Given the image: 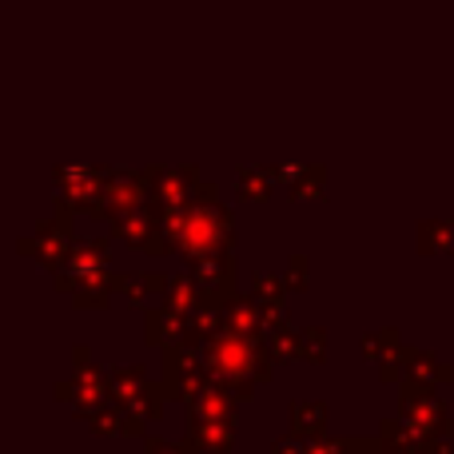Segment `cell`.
<instances>
[{"mask_svg": "<svg viewBox=\"0 0 454 454\" xmlns=\"http://www.w3.org/2000/svg\"><path fill=\"white\" fill-rule=\"evenodd\" d=\"M184 407H188V419H235L239 399H235L223 383H212V387H204L192 403H184Z\"/></svg>", "mask_w": 454, "mask_h": 454, "instance_id": "obj_16", "label": "cell"}, {"mask_svg": "<svg viewBox=\"0 0 454 454\" xmlns=\"http://www.w3.org/2000/svg\"><path fill=\"white\" fill-rule=\"evenodd\" d=\"M363 355L379 367L383 383H403V375H407V347H403V335L395 327L367 331L363 335Z\"/></svg>", "mask_w": 454, "mask_h": 454, "instance_id": "obj_12", "label": "cell"}, {"mask_svg": "<svg viewBox=\"0 0 454 454\" xmlns=\"http://www.w3.org/2000/svg\"><path fill=\"white\" fill-rule=\"evenodd\" d=\"M184 442L200 454H231L235 450V419H188Z\"/></svg>", "mask_w": 454, "mask_h": 454, "instance_id": "obj_13", "label": "cell"}, {"mask_svg": "<svg viewBox=\"0 0 454 454\" xmlns=\"http://www.w3.org/2000/svg\"><path fill=\"white\" fill-rule=\"evenodd\" d=\"M311 442V454H351V439H331V434H319Z\"/></svg>", "mask_w": 454, "mask_h": 454, "instance_id": "obj_27", "label": "cell"}, {"mask_svg": "<svg viewBox=\"0 0 454 454\" xmlns=\"http://www.w3.org/2000/svg\"><path fill=\"white\" fill-rule=\"evenodd\" d=\"M164 227L172 235L176 251L188 259L212 255V251H227L235 247V215L220 204V188L215 184H200V192L180 207H160Z\"/></svg>", "mask_w": 454, "mask_h": 454, "instance_id": "obj_1", "label": "cell"}, {"mask_svg": "<svg viewBox=\"0 0 454 454\" xmlns=\"http://www.w3.org/2000/svg\"><path fill=\"white\" fill-rule=\"evenodd\" d=\"M160 383H164L168 399L192 403L204 387L215 383V375L204 363V351H200V347L172 343V347H164V371H160Z\"/></svg>", "mask_w": 454, "mask_h": 454, "instance_id": "obj_6", "label": "cell"}, {"mask_svg": "<svg viewBox=\"0 0 454 454\" xmlns=\"http://www.w3.org/2000/svg\"><path fill=\"white\" fill-rule=\"evenodd\" d=\"M188 271H192V279L200 283V291L207 295V303H227V299L235 295V271H239V267H235V247L188 259Z\"/></svg>", "mask_w": 454, "mask_h": 454, "instance_id": "obj_11", "label": "cell"}, {"mask_svg": "<svg viewBox=\"0 0 454 454\" xmlns=\"http://www.w3.org/2000/svg\"><path fill=\"white\" fill-rule=\"evenodd\" d=\"M271 454H311V442L299 439V434H291V439H275Z\"/></svg>", "mask_w": 454, "mask_h": 454, "instance_id": "obj_28", "label": "cell"}, {"mask_svg": "<svg viewBox=\"0 0 454 454\" xmlns=\"http://www.w3.org/2000/svg\"><path fill=\"white\" fill-rule=\"evenodd\" d=\"M164 303L176 307V311H184V315H192V311H200V307L207 303V295L200 291V283L192 279V271H180V275H172V279H168Z\"/></svg>", "mask_w": 454, "mask_h": 454, "instance_id": "obj_20", "label": "cell"}, {"mask_svg": "<svg viewBox=\"0 0 454 454\" xmlns=\"http://www.w3.org/2000/svg\"><path fill=\"white\" fill-rule=\"evenodd\" d=\"M287 192L295 200H323L327 196V168L323 164H299L295 180L287 184Z\"/></svg>", "mask_w": 454, "mask_h": 454, "instance_id": "obj_22", "label": "cell"}, {"mask_svg": "<svg viewBox=\"0 0 454 454\" xmlns=\"http://www.w3.org/2000/svg\"><path fill=\"white\" fill-rule=\"evenodd\" d=\"M299 359L303 363H323L327 359V331L323 327L299 331Z\"/></svg>", "mask_w": 454, "mask_h": 454, "instance_id": "obj_24", "label": "cell"}, {"mask_svg": "<svg viewBox=\"0 0 454 454\" xmlns=\"http://www.w3.org/2000/svg\"><path fill=\"white\" fill-rule=\"evenodd\" d=\"M223 331H235V335H263V307H259V299L235 291L223 303Z\"/></svg>", "mask_w": 454, "mask_h": 454, "instance_id": "obj_15", "label": "cell"}, {"mask_svg": "<svg viewBox=\"0 0 454 454\" xmlns=\"http://www.w3.org/2000/svg\"><path fill=\"white\" fill-rule=\"evenodd\" d=\"M144 454H200L188 442H172V439H156V434H144Z\"/></svg>", "mask_w": 454, "mask_h": 454, "instance_id": "obj_26", "label": "cell"}, {"mask_svg": "<svg viewBox=\"0 0 454 454\" xmlns=\"http://www.w3.org/2000/svg\"><path fill=\"white\" fill-rule=\"evenodd\" d=\"M271 172H267V164L259 168H235V196L243 200V204H263L267 196H271Z\"/></svg>", "mask_w": 454, "mask_h": 454, "instance_id": "obj_21", "label": "cell"}, {"mask_svg": "<svg viewBox=\"0 0 454 454\" xmlns=\"http://www.w3.org/2000/svg\"><path fill=\"white\" fill-rule=\"evenodd\" d=\"M108 227L116 239H124L128 247L144 251V255H168V251H176L172 235H168V227H164V215H160V207L152 204V200L108 215Z\"/></svg>", "mask_w": 454, "mask_h": 454, "instance_id": "obj_5", "label": "cell"}, {"mask_svg": "<svg viewBox=\"0 0 454 454\" xmlns=\"http://www.w3.org/2000/svg\"><path fill=\"white\" fill-rule=\"evenodd\" d=\"M307 267H311V259H307V255H291L287 259V271H283V275H287V287L291 291H307V287H311V271H307Z\"/></svg>", "mask_w": 454, "mask_h": 454, "instance_id": "obj_25", "label": "cell"}, {"mask_svg": "<svg viewBox=\"0 0 454 454\" xmlns=\"http://www.w3.org/2000/svg\"><path fill=\"white\" fill-rule=\"evenodd\" d=\"M287 275H259L255 283H251V295L259 299V303H287Z\"/></svg>", "mask_w": 454, "mask_h": 454, "instance_id": "obj_23", "label": "cell"}, {"mask_svg": "<svg viewBox=\"0 0 454 454\" xmlns=\"http://www.w3.org/2000/svg\"><path fill=\"white\" fill-rule=\"evenodd\" d=\"M415 247L419 255H454V220H423Z\"/></svg>", "mask_w": 454, "mask_h": 454, "instance_id": "obj_19", "label": "cell"}, {"mask_svg": "<svg viewBox=\"0 0 454 454\" xmlns=\"http://www.w3.org/2000/svg\"><path fill=\"white\" fill-rule=\"evenodd\" d=\"M327 419H331V407L323 399L291 403V434H299V439H319V434H327Z\"/></svg>", "mask_w": 454, "mask_h": 454, "instance_id": "obj_17", "label": "cell"}, {"mask_svg": "<svg viewBox=\"0 0 454 454\" xmlns=\"http://www.w3.org/2000/svg\"><path fill=\"white\" fill-rule=\"evenodd\" d=\"M399 415L411 427H419V434H450V407L439 399V387L431 383H415V379H403L399 383Z\"/></svg>", "mask_w": 454, "mask_h": 454, "instance_id": "obj_8", "label": "cell"}, {"mask_svg": "<svg viewBox=\"0 0 454 454\" xmlns=\"http://www.w3.org/2000/svg\"><path fill=\"white\" fill-rule=\"evenodd\" d=\"M72 247H76V235H72V212H60V207H56V215L40 220L36 231H32L28 239L16 243V251H20L24 259H36L44 271H60L64 259L72 255Z\"/></svg>", "mask_w": 454, "mask_h": 454, "instance_id": "obj_7", "label": "cell"}, {"mask_svg": "<svg viewBox=\"0 0 454 454\" xmlns=\"http://www.w3.org/2000/svg\"><path fill=\"white\" fill-rule=\"evenodd\" d=\"M148 200L156 207H180L200 192V168H140Z\"/></svg>", "mask_w": 454, "mask_h": 454, "instance_id": "obj_10", "label": "cell"}, {"mask_svg": "<svg viewBox=\"0 0 454 454\" xmlns=\"http://www.w3.org/2000/svg\"><path fill=\"white\" fill-rule=\"evenodd\" d=\"M168 279L164 271H144V275H112V287L116 295L128 299V307H156L168 295Z\"/></svg>", "mask_w": 454, "mask_h": 454, "instance_id": "obj_14", "label": "cell"}, {"mask_svg": "<svg viewBox=\"0 0 454 454\" xmlns=\"http://www.w3.org/2000/svg\"><path fill=\"white\" fill-rule=\"evenodd\" d=\"M52 283L80 311H104V307H112L116 287H112V267H108V239H100V235L76 239V247L64 259V267L52 271Z\"/></svg>", "mask_w": 454, "mask_h": 454, "instance_id": "obj_3", "label": "cell"}, {"mask_svg": "<svg viewBox=\"0 0 454 454\" xmlns=\"http://www.w3.org/2000/svg\"><path fill=\"white\" fill-rule=\"evenodd\" d=\"M403 379L442 387V383H450V379H454V367L447 359H439V355H431V351H411V347H407V375H403Z\"/></svg>", "mask_w": 454, "mask_h": 454, "instance_id": "obj_18", "label": "cell"}, {"mask_svg": "<svg viewBox=\"0 0 454 454\" xmlns=\"http://www.w3.org/2000/svg\"><path fill=\"white\" fill-rule=\"evenodd\" d=\"M204 363L212 367L215 383H223L239 403L255 395V387L275 379V355L259 335H235V331H220V335L204 339Z\"/></svg>", "mask_w": 454, "mask_h": 454, "instance_id": "obj_2", "label": "cell"}, {"mask_svg": "<svg viewBox=\"0 0 454 454\" xmlns=\"http://www.w3.org/2000/svg\"><path fill=\"white\" fill-rule=\"evenodd\" d=\"M52 180H56V207L60 212L100 215L104 168H56Z\"/></svg>", "mask_w": 454, "mask_h": 454, "instance_id": "obj_9", "label": "cell"}, {"mask_svg": "<svg viewBox=\"0 0 454 454\" xmlns=\"http://www.w3.org/2000/svg\"><path fill=\"white\" fill-rule=\"evenodd\" d=\"M72 363H76L72 375L60 379V383L52 387V395L60 403H68L76 419H84L92 407H100L104 399H112V387H108V375L100 371V363L92 359V351H88L84 343L72 347Z\"/></svg>", "mask_w": 454, "mask_h": 454, "instance_id": "obj_4", "label": "cell"}]
</instances>
